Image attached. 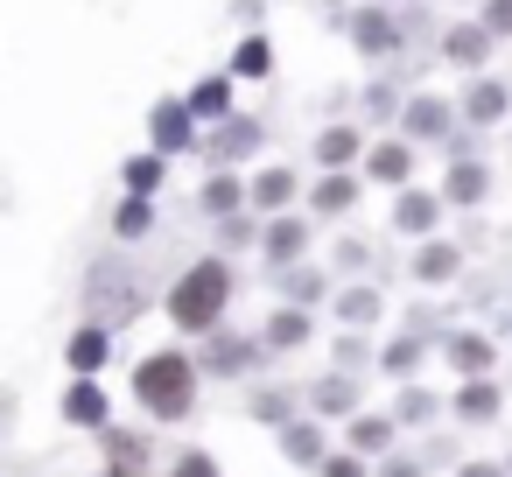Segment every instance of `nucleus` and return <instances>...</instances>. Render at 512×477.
Masks as SVG:
<instances>
[{
  "label": "nucleus",
  "instance_id": "nucleus-1",
  "mask_svg": "<svg viewBox=\"0 0 512 477\" xmlns=\"http://www.w3.org/2000/svg\"><path fill=\"white\" fill-rule=\"evenodd\" d=\"M190 386H197V372H190V358H176V351H155V358L134 372L141 407H148V414H162V421L190 414Z\"/></svg>",
  "mask_w": 512,
  "mask_h": 477
},
{
  "label": "nucleus",
  "instance_id": "nucleus-2",
  "mask_svg": "<svg viewBox=\"0 0 512 477\" xmlns=\"http://www.w3.org/2000/svg\"><path fill=\"white\" fill-rule=\"evenodd\" d=\"M225 295H232V274H225L218 260H204V267H197L190 281H176L169 309H176V323H183V330H204V323H218Z\"/></svg>",
  "mask_w": 512,
  "mask_h": 477
},
{
  "label": "nucleus",
  "instance_id": "nucleus-3",
  "mask_svg": "<svg viewBox=\"0 0 512 477\" xmlns=\"http://www.w3.org/2000/svg\"><path fill=\"white\" fill-rule=\"evenodd\" d=\"M106 449H113V477H141V470H148V442H141V435L113 428V435H106Z\"/></svg>",
  "mask_w": 512,
  "mask_h": 477
},
{
  "label": "nucleus",
  "instance_id": "nucleus-4",
  "mask_svg": "<svg viewBox=\"0 0 512 477\" xmlns=\"http://www.w3.org/2000/svg\"><path fill=\"white\" fill-rule=\"evenodd\" d=\"M64 407H71V421H106V393L99 386H71Z\"/></svg>",
  "mask_w": 512,
  "mask_h": 477
},
{
  "label": "nucleus",
  "instance_id": "nucleus-5",
  "mask_svg": "<svg viewBox=\"0 0 512 477\" xmlns=\"http://www.w3.org/2000/svg\"><path fill=\"white\" fill-rule=\"evenodd\" d=\"M372 176H386V183H407V148H379V155H372Z\"/></svg>",
  "mask_w": 512,
  "mask_h": 477
},
{
  "label": "nucleus",
  "instance_id": "nucleus-6",
  "mask_svg": "<svg viewBox=\"0 0 512 477\" xmlns=\"http://www.w3.org/2000/svg\"><path fill=\"white\" fill-rule=\"evenodd\" d=\"M71 358H78V365H85V372H92V365H99V358H106V330H85V337H78V344H71Z\"/></svg>",
  "mask_w": 512,
  "mask_h": 477
},
{
  "label": "nucleus",
  "instance_id": "nucleus-7",
  "mask_svg": "<svg viewBox=\"0 0 512 477\" xmlns=\"http://www.w3.org/2000/svg\"><path fill=\"white\" fill-rule=\"evenodd\" d=\"M498 113H505V92H498V85H484V92L470 99V120H498Z\"/></svg>",
  "mask_w": 512,
  "mask_h": 477
},
{
  "label": "nucleus",
  "instance_id": "nucleus-8",
  "mask_svg": "<svg viewBox=\"0 0 512 477\" xmlns=\"http://www.w3.org/2000/svg\"><path fill=\"white\" fill-rule=\"evenodd\" d=\"M449 267H456V253H449V246H428V253H421V281H442Z\"/></svg>",
  "mask_w": 512,
  "mask_h": 477
},
{
  "label": "nucleus",
  "instance_id": "nucleus-9",
  "mask_svg": "<svg viewBox=\"0 0 512 477\" xmlns=\"http://www.w3.org/2000/svg\"><path fill=\"white\" fill-rule=\"evenodd\" d=\"M477 50H484V36H477V29H463V36H449V57H456V64H477Z\"/></svg>",
  "mask_w": 512,
  "mask_h": 477
},
{
  "label": "nucleus",
  "instance_id": "nucleus-10",
  "mask_svg": "<svg viewBox=\"0 0 512 477\" xmlns=\"http://www.w3.org/2000/svg\"><path fill=\"white\" fill-rule=\"evenodd\" d=\"M155 134H162V148H183V134H190V127H183V113H176V106H169V113H162V120H155Z\"/></svg>",
  "mask_w": 512,
  "mask_h": 477
},
{
  "label": "nucleus",
  "instance_id": "nucleus-11",
  "mask_svg": "<svg viewBox=\"0 0 512 477\" xmlns=\"http://www.w3.org/2000/svg\"><path fill=\"white\" fill-rule=\"evenodd\" d=\"M316 155H323V162H351V155H358V141H351V134H323V148H316Z\"/></svg>",
  "mask_w": 512,
  "mask_h": 477
},
{
  "label": "nucleus",
  "instance_id": "nucleus-12",
  "mask_svg": "<svg viewBox=\"0 0 512 477\" xmlns=\"http://www.w3.org/2000/svg\"><path fill=\"white\" fill-rule=\"evenodd\" d=\"M428 218H435V204H428V197H407V204H400V225H407V232H421Z\"/></svg>",
  "mask_w": 512,
  "mask_h": 477
},
{
  "label": "nucleus",
  "instance_id": "nucleus-13",
  "mask_svg": "<svg viewBox=\"0 0 512 477\" xmlns=\"http://www.w3.org/2000/svg\"><path fill=\"white\" fill-rule=\"evenodd\" d=\"M302 330H309L302 316H274V330H267V337H274V344H302Z\"/></svg>",
  "mask_w": 512,
  "mask_h": 477
},
{
  "label": "nucleus",
  "instance_id": "nucleus-14",
  "mask_svg": "<svg viewBox=\"0 0 512 477\" xmlns=\"http://www.w3.org/2000/svg\"><path fill=\"white\" fill-rule=\"evenodd\" d=\"M435 127H442V106L421 99V106H414V134H435Z\"/></svg>",
  "mask_w": 512,
  "mask_h": 477
},
{
  "label": "nucleus",
  "instance_id": "nucleus-15",
  "mask_svg": "<svg viewBox=\"0 0 512 477\" xmlns=\"http://www.w3.org/2000/svg\"><path fill=\"white\" fill-rule=\"evenodd\" d=\"M155 176H162V162H155V155H148V162H134V169H127V183H134V190H155Z\"/></svg>",
  "mask_w": 512,
  "mask_h": 477
},
{
  "label": "nucleus",
  "instance_id": "nucleus-16",
  "mask_svg": "<svg viewBox=\"0 0 512 477\" xmlns=\"http://www.w3.org/2000/svg\"><path fill=\"white\" fill-rule=\"evenodd\" d=\"M316 204H323V211H344V204H351V183H323Z\"/></svg>",
  "mask_w": 512,
  "mask_h": 477
},
{
  "label": "nucleus",
  "instance_id": "nucleus-17",
  "mask_svg": "<svg viewBox=\"0 0 512 477\" xmlns=\"http://www.w3.org/2000/svg\"><path fill=\"white\" fill-rule=\"evenodd\" d=\"M477 190H484V176H477V169H463V176H449V197H477Z\"/></svg>",
  "mask_w": 512,
  "mask_h": 477
},
{
  "label": "nucleus",
  "instance_id": "nucleus-18",
  "mask_svg": "<svg viewBox=\"0 0 512 477\" xmlns=\"http://www.w3.org/2000/svg\"><path fill=\"white\" fill-rule=\"evenodd\" d=\"M288 190H295V183H288V176H260V204H281V197H288Z\"/></svg>",
  "mask_w": 512,
  "mask_h": 477
},
{
  "label": "nucleus",
  "instance_id": "nucleus-19",
  "mask_svg": "<svg viewBox=\"0 0 512 477\" xmlns=\"http://www.w3.org/2000/svg\"><path fill=\"white\" fill-rule=\"evenodd\" d=\"M456 358H463V365H470V372H477V365H484V358H491V344H477V337H463V344H456Z\"/></svg>",
  "mask_w": 512,
  "mask_h": 477
},
{
  "label": "nucleus",
  "instance_id": "nucleus-20",
  "mask_svg": "<svg viewBox=\"0 0 512 477\" xmlns=\"http://www.w3.org/2000/svg\"><path fill=\"white\" fill-rule=\"evenodd\" d=\"M120 232H148V204H127L120 211Z\"/></svg>",
  "mask_w": 512,
  "mask_h": 477
},
{
  "label": "nucleus",
  "instance_id": "nucleus-21",
  "mask_svg": "<svg viewBox=\"0 0 512 477\" xmlns=\"http://www.w3.org/2000/svg\"><path fill=\"white\" fill-rule=\"evenodd\" d=\"M463 414H491V386H470L463 393Z\"/></svg>",
  "mask_w": 512,
  "mask_h": 477
},
{
  "label": "nucleus",
  "instance_id": "nucleus-22",
  "mask_svg": "<svg viewBox=\"0 0 512 477\" xmlns=\"http://www.w3.org/2000/svg\"><path fill=\"white\" fill-rule=\"evenodd\" d=\"M288 456H316V428H295L288 435Z\"/></svg>",
  "mask_w": 512,
  "mask_h": 477
},
{
  "label": "nucleus",
  "instance_id": "nucleus-23",
  "mask_svg": "<svg viewBox=\"0 0 512 477\" xmlns=\"http://www.w3.org/2000/svg\"><path fill=\"white\" fill-rule=\"evenodd\" d=\"M176 477H218V470H211V456H183V463H176Z\"/></svg>",
  "mask_w": 512,
  "mask_h": 477
},
{
  "label": "nucleus",
  "instance_id": "nucleus-24",
  "mask_svg": "<svg viewBox=\"0 0 512 477\" xmlns=\"http://www.w3.org/2000/svg\"><path fill=\"white\" fill-rule=\"evenodd\" d=\"M491 29H512V0H491Z\"/></svg>",
  "mask_w": 512,
  "mask_h": 477
},
{
  "label": "nucleus",
  "instance_id": "nucleus-25",
  "mask_svg": "<svg viewBox=\"0 0 512 477\" xmlns=\"http://www.w3.org/2000/svg\"><path fill=\"white\" fill-rule=\"evenodd\" d=\"M323 477H358V463H344V456H337V463H323Z\"/></svg>",
  "mask_w": 512,
  "mask_h": 477
},
{
  "label": "nucleus",
  "instance_id": "nucleus-26",
  "mask_svg": "<svg viewBox=\"0 0 512 477\" xmlns=\"http://www.w3.org/2000/svg\"><path fill=\"white\" fill-rule=\"evenodd\" d=\"M463 477H491V470H463Z\"/></svg>",
  "mask_w": 512,
  "mask_h": 477
}]
</instances>
